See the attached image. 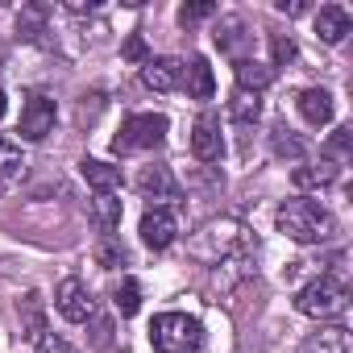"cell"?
<instances>
[{
  "label": "cell",
  "instance_id": "obj_6",
  "mask_svg": "<svg viewBox=\"0 0 353 353\" xmlns=\"http://www.w3.org/2000/svg\"><path fill=\"white\" fill-rule=\"evenodd\" d=\"M54 117H59L54 100H50L46 92H30L26 104H21V125H17V133H21L26 141H42V137L54 129Z\"/></svg>",
  "mask_w": 353,
  "mask_h": 353
},
{
  "label": "cell",
  "instance_id": "obj_1",
  "mask_svg": "<svg viewBox=\"0 0 353 353\" xmlns=\"http://www.w3.org/2000/svg\"><path fill=\"white\" fill-rule=\"evenodd\" d=\"M188 254L212 270H225L241 258H254L258 245H254V233L237 221V216H221V221H208L192 241H188Z\"/></svg>",
  "mask_w": 353,
  "mask_h": 353
},
{
  "label": "cell",
  "instance_id": "obj_8",
  "mask_svg": "<svg viewBox=\"0 0 353 353\" xmlns=\"http://www.w3.org/2000/svg\"><path fill=\"white\" fill-rule=\"evenodd\" d=\"M174 237H179V221H174L170 208H150L141 216V241L150 250H166V245H174Z\"/></svg>",
  "mask_w": 353,
  "mask_h": 353
},
{
  "label": "cell",
  "instance_id": "obj_2",
  "mask_svg": "<svg viewBox=\"0 0 353 353\" xmlns=\"http://www.w3.org/2000/svg\"><path fill=\"white\" fill-rule=\"evenodd\" d=\"M274 225H279L283 237H291V241H299V245H320V241H328L332 229H336L332 212H328L324 204H316V200H303V196H299V200H283L279 212H274Z\"/></svg>",
  "mask_w": 353,
  "mask_h": 353
},
{
  "label": "cell",
  "instance_id": "obj_11",
  "mask_svg": "<svg viewBox=\"0 0 353 353\" xmlns=\"http://www.w3.org/2000/svg\"><path fill=\"white\" fill-rule=\"evenodd\" d=\"M295 108H299V117L307 121V125H328L332 121V112H336V100H332V92H324V88H303L299 96H295Z\"/></svg>",
  "mask_w": 353,
  "mask_h": 353
},
{
  "label": "cell",
  "instance_id": "obj_35",
  "mask_svg": "<svg viewBox=\"0 0 353 353\" xmlns=\"http://www.w3.org/2000/svg\"><path fill=\"white\" fill-rule=\"evenodd\" d=\"M0 117H5V88H0Z\"/></svg>",
  "mask_w": 353,
  "mask_h": 353
},
{
  "label": "cell",
  "instance_id": "obj_33",
  "mask_svg": "<svg viewBox=\"0 0 353 353\" xmlns=\"http://www.w3.org/2000/svg\"><path fill=\"white\" fill-rule=\"evenodd\" d=\"M279 13H287V17H299V13H307V5H303V0H279Z\"/></svg>",
  "mask_w": 353,
  "mask_h": 353
},
{
  "label": "cell",
  "instance_id": "obj_28",
  "mask_svg": "<svg viewBox=\"0 0 353 353\" xmlns=\"http://www.w3.org/2000/svg\"><path fill=\"white\" fill-rule=\"evenodd\" d=\"M212 13H216V5L200 0V5H183V9H179V21H183V26H196V21H204V17H212Z\"/></svg>",
  "mask_w": 353,
  "mask_h": 353
},
{
  "label": "cell",
  "instance_id": "obj_3",
  "mask_svg": "<svg viewBox=\"0 0 353 353\" xmlns=\"http://www.w3.org/2000/svg\"><path fill=\"white\" fill-rule=\"evenodd\" d=\"M150 345L158 353H196L204 345V324L188 312H162L150 324Z\"/></svg>",
  "mask_w": 353,
  "mask_h": 353
},
{
  "label": "cell",
  "instance_id": "obj_20",
  "mask_svg": "<svg viewBox=\"0 0 353 353\" xmlns=\"http://www.w3.org/2000/svg\"><path fill=\"white\" fill-rule=\"evenodd\" d=\"M336 179V166L332 162H320V166H295L291 170V183L299 188V192H320V188H328Z\"/></svg>",
  "mask_w": 353,
  "mask_h": 353
},
{
  "label": "cell",
  "instance_id": "obj_14",
  "mask_svg": "<svg viewBox=\"0 0 353 353\" xmlns=\"http://www.w3.org/2000/svg\"><path fill=\"white\" fill-rule=\"evenodd\" d=\"M21 179H26V154H21L13 141L0 137V196L13 192Z\"/></svg>",
  "mask_w": 353,
  "mask_h": 353
},
{
  "label": "cell",
  "instance_id": "obj_24",
  "mask_svg": "<svg viewBox=\"0 0 353 353\" xmlns=\"http://www.w3.org/2000/svg\"><path fill=\"white\" fill-rule=\"evenodd\" d=\"M96 262H100L104 270H117V266H125V262H129V250H125V245L108 233V237L96 245Z\"/></svg>",
  "mask_w": 353,
  "mask_h": 353
},
{
  "label": "cell",
  "instance_id": "obj_27",
  "mask_svg": "<svg viewBox=\"0 0 353 353\" xmlns=\"http://www.w3.org/2000/svg\"><path fill=\"white\" fill-rule=\"evenodd\" d=\"M270 54H274V67H287V63H295L299 50H295V42H291L287 34H274V38H270Z\"/></svg>",
  "mask_w": 353,
  "mask_h": 353
},
{
  "label": "cell",
  "instance_id": "obj_12",
  "mask_svg": "<svg viewBox=\"0 0 353 353\" xmlns=\"http://www.w3.org/2000/svg\"><path fill=\"white\" fill-rule=\"evenodd\" d=\"M179 75H183V63L179 59H145L141 63V83L154 88V92L179 88Z\"/></svg>",
  "mask_w": 353,
  "mask_h": 353
},
{
  "label": "cell",
  "instance_id": "obj_13",
  "mask_svg": "<svg viewBox=\"0 0 353 353\" xmlns=\"http://www.w3.org/2000/svg\"><path fill=\"white\" fill-rule=\"evenodd\" d=\"M349 30H353V21H349V13H345L341 5H324V9L316 13V38H320V42L336 46V42L349 38Z\"/></svg>",
  "mask_w": 353,
  "mask_h": 353
},
{
  "label": "cell",
  "instance_id": "obj_30",
  "mask_svg": "<svg viewBox=\"0 0 353 353\" xmlns=\"http://www.w3.org/2000/svg\"><path fill=\"white\" fill-rule=\"evenodd\" d=\"M349 141H353V129H349V125H341V129L332 133V141H328V154L345 158V154H349Z\"/></svg>",
  "mask_w": 353,
  "mask_h": 353
},
{
  "label": "cell",
  "instance_id": "obj_25",
  "mask_svg": "<svg viewBox=\"0 0 353 353\" xmlns=\"http://www.w3.org/2000/svg\"><path fill=\"white\" fill-rule=\"evenodd\" d=\"M137 307H141V287H137V279H121V287H117V312H121V316H137Z\"/></svg>",
  "mask_w": 353,
  "mask_h": 353
},
{
  "label": "cell",
  "instance_id": "obj_19",
  "mask_svg": "<svg viewBox=\"0 0 353 353\" xmlns=\"http://www.w3.org/2000/svg\"><path fill=\"white\" fill-rule=\"evenodd\" d=\"M121 200H117V192H104V196H96L92 200V221H96V229L108 237L112 229H121Z\"/></svg>",
  "mask_w": 353,
  "mask_h": 353
},
{
  "label": "cell",
  "instance_id": "obj_29",
  "mask_svg": "<svg viewBox=\"0 0 353 353\" xmlns=\"http://www.w3.org/2000/svg\"><path fill=\"white\" fill-rule=\"evenodd\" d=\"M92 345H96V349H108V345H112V320H108V316H96V320H92Z\"/></svg>",
  "mask_w": 353,
  "mask_h": 353
},
{
  "label": "cell",
  "instance_id": "obj_10",
  "mask_svg": "<svg viewBox=\"0 0 353 353\" xmlns=\"http://www.w3.org/2000/svg\"><path fill=\"white\" fill-rule=\"evenodd\" d=\"M179 83L188 88V96H192V100H212V92H216V75H212V67H208V59H204V54H192V59L183 63Z\"/></svg>",
  "mask_w": 353,
  "mask_h": 353
},
{
  "label": "cell",
  "instance_id": "obj_7",
  "mask_svg": "<svg viewBox=\"0 0 353 353\" xmlns=\"http://www.w3.org/2000/svg\"><path fill=\"white\" fill-rule=\"evenodd\" d=\"M54 307H59V316L71 320V324H88V320L96 316V299H92V291H88L83 279H63L59 291H54Z\"/></svg>",
  "mask_w": 353,
  "mask_h": 353
},
{
  "label": "cell",
  "instance_id": "obj_34",
  "mask_svg": "<svg viewBox=\"0 0 353 353\" xmlns=\"http://www.w3.org/2000/svg\"><path fill=\"white\" fill-rule=\"evenodd\" d=\"M96 0H67V13H92Z\"/></svg>",
  "mask_w": 353,
  "mask_h": 353
},
{
  "label": "cell",
  "instance_id": "obj_16",
  "mask_svg": "<svg viewBox=\"0 0 353 353\" xmlns=\"http://www.w3.org/2000/svg\"><path fill=\"white\" fill-rule=\"evenodd\" d=\"M274 83V67L270 63H258V59H237V88L241 92H258Z\"/></svg>",
  "mask_w": 353,
  "mask_h": 353
},
{
  "label": "cell",
  "instance_id": "obj_31",
  "mask_svg": "<svg viewBox=\"0 0 353 353\" xmlns=\"http://www.w3.org/2000/svg\"><path fill=\"white\" fill-rule=\"evenodd\" d=\"M38 353H75L63 336H54V332H46V336H38Z\"/></svg>",
  "mask_w": 353,
  "mask_h": 353
},
{
  "label": "cell",
  "instance_id": "obj_32",
  "mask_svg": "<svg viewBox=\"0 0 353 353\" xmlns=\"http://www.w3.org/2000/svg\"><path fill=\"white\" fill-rule=\"evenodd\" d=\"M125 59H129V63H145V42H141L137 34L125 42Z\"/></svg>",
  "mask_w": 353,
  "mask_h": 353
},
{
  "label": "cell",
  "instance_id": "obj_21",
  "mask_svg": "<svg viewBox=\"0 0 353 353\" xmlns=\"http://www.w3.org/2000/svg\"><path fill=\"white\" fill-rule=\"evenodd\" d=\"M216 46L225 50V54H233V59H241V46L250 42V34H245V21L241 17H225L221 26H216Z\"/></svg>",
  "mask_w": 353,
  "mask_h": 353
},
{
  "label": "cell",
  "instance_id": "obj_5",
  "mask_svg": "<svg viewBox=\"0 0 353 353\" xmlns=\"http://www.w3.org/2000/svg\"><path fill=\"white\" fill-rule=\"evenodd\" d=\"M166 129L170 121L162 112H133L125 117L121 133L112 137V154H133V150H158L166 141Z\"/></svg>",
  "mask_w": 353,
  "mask_h": 353
},
{
  "label": "cell",
  "instance_id": "obj_9",
  "mask_svg": "<svg viewBox=\"0 0 353 353\" xmlns=\"http://www.w3.org/2000/svg\"><path fill=\"white\" fill-rule=\"evenodd\" d=\"M221 150H225V141H221V117H216V112H204V117L192 125V154H196L200 162H216Z\"/></svg>",
  "mask_w": 353,
  "mask_h": 353
},
{
  "label": "cell",
  "instance_id": "obj_15",
  "mask_svg": "<svg viewBox=\"0 0 353 353\" xmlns=\"http://www.w3.org/2000/svg\"><path fill=\"white\" fill-rule=\"evenodd\" d=\"M137 192L141 196H154V200H174V196H179V188H174V179H170L166 166H145L137 174Z\"/></svg>",
  "mask_w": 353,
  "mask_h": 353
},
{
  "label": "cell",
  "instance_id": "obj_4",
  "mask_svg": "<svg viewBox=\"0 0 353 353\" xmlns=\"http://www.w3.org/2000/svg\"><path fill=\"white\" fill-rule=\"evenodd\" d=\"M295 307L312 320H332L349 307V287L336 274H316L307 287L295 291Z\"/></svg>",
  "mask_w": 353,
  "mask_h": 353
},
{
  "label": "cell",
  "instance_id": "obj_22",
  "mask_svg": "<svg viewBox=\"0 0 353 353\" xmlns=\"http://www.w3.org/2000/svg\"><path fill=\"white\" fill-rule=\"evenodd\" d=\"M258 112H262V96L258 92H233V100H229V117L233 121H241V125H254L258 121Z\"/></svg>",
  "mask_w": 353,
  "mask_h": 353
},
{
  "label": "cell",
  "instance_id": "obj_26",
  "mask_svg": "<svg viewBox=\"0 0 353 353\" xmlns=\"http://www.w3.org/2000/svg\"><path fill=\"white\" fill-rule=\"evenodd\" d=\"M303 150H307V145H303L287 125H279V129H274V154H279V158H287V154H291V158H303Z\"/></svg>",
  "mask_w": 353,
  "mask_h": 353
},
{
  "label": "cell",
  "instance_id": "obj_23",
  "mask_svg": "<svg viewBox=\"0 0 353 353\" xmlns=\"http://www.w3.org/2000/svg\"><path fill=\"white\" fill-rule=\"evenodd\" d=\"M17 34L30 38V42H38L46 34V5H26L21 17H17Z\"/></svg>",
  "mask_w": 353,
  "mask_h": 353
},
{
  "label": "cell",
  "instance_id": "obj_18",
  "mask_svg": "<svg viewBox=\"0 0 353 353\" xmlns=\"http://www.w3.org/2000/svg\"><path fill=\"white\" fill-rule=\"evenodd\" d=\"M303 353H353V345H349V328H341V324L320 328V332L303 345Z\"/></svg>",
  "mask_w": 353,
  "mask_h": 353
},
{
  "label": "cell",
  "instance_id": "obj_17",
  "mask_svg": "<svg viewBox=\"0 0 353 353\" xmlns=\"http://www.w3.org/2000/svg\"><path fill=\"white\" fill-rule=\"evenodd\" d=\"M79 170H83V179L96 188V196H104V192H117V188H121V170H117V166H108V162H100V158H83V162H79Z\"/></svg>",
  "mask_w": 353,
  "mask_h": 353
}]
</instances>
